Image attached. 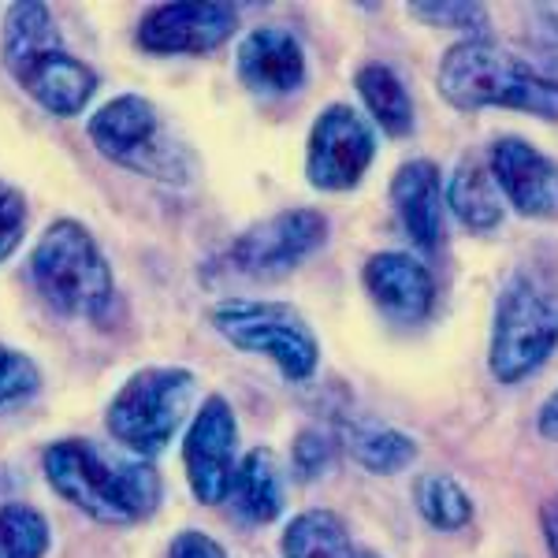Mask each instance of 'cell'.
I'll return each mask as SVG.
<instances>
[{
  "mask_svg": "<svg viewBox=\"0 0 558 558\" xmlns=\"http://www.w3.org/2000/svg\"><path fill=\"white\" fill-rule=\"evenodd\" d=\"M439 94L454 108H514L558 120V83L529 68L514 52L484 41H458L439 64Z\"/></svg>",
  "mask_w": 558,
  "mask_h": 558,
  "instance_id": "cell-3",
  "label": "cell"
},
{
  "mask_svg": "<svg viewBox=\"0 0 558 558\" xmlns=\"http://www.w3.org/2000/svg\"><path fill=\"white\" fill-rule=\"evenodd\" d=\"M410 15L432 26H458V31L473 34V41H484V34H488V12L481 4H462V0L436 4V0H421V4H410Z\"/></svg>",
  "mask_w": 558,
  "mask_h": 558,
  "instance_id": "cell-25",
  "label": "cell"
},
{
  "mask_svg": "<svg viewBox=\"0 0 558 558\" xmlns=\"http://www.w3.org/2000/svg\"><path fill=\"white\" fill-rule=\"evenodd\" d=\"M89 142L105 160L146 175L165 186H186L194 179V157L160 108L138 94H120L97 108L86 123Z\"/></svg>",
  "mask_w": 558,
  "mask_h": 558,
  "instance_id": "cell-5",
  "label": "cell"
},
{
  "mask_svg": "<svg viewBox=\"0 0 558 558\" xmlns=\"http://www.w3.org/2000/svg\"><path fill=\"white\" fill-rule=\"evenodd\" d=\"M235 68L257 97H287L305 83V52L291 31L257 26L239 41Z\"/></svg>",
  "mask_w": 558,
  "mask_h": 558,
  "instance_id": "cell-14",
  "label": "cell"
},
{
  "mask_svg": "<svg viewBox=\"0 0 558 558\" xmlns=\"http://www.w3.org/2000/svg\"><path fill=\"white\" fill-rule=\"evenodd\" d=\"M235 447H239L235 413H231L228 399L209 395V399L202 402V410L194 413L191 428H186V439H183L186 481H191V492L197 502L220 507L231 495V484H235V473H239Z\"/></svg>",
  "mask_w": 558,
  "mask_h": 558,
  "instance_id": "cell-11",
  "label": "cell"
},
{
  "mask_svg": "<svg viewBox=\"0 0 558 558\" xmlns=\"http://www.w3.org/2000/svg\"><path fill=\"white\" fill-rule=\"evenodd\" d=\"M357 558H376V555H357Z\"/></svg>",
  "mask_w": 558,
  "mask_h": 558,
  "instance_id": "cell-31",
  "label": "cell"
},
{
  "mask_svg": "<svg viewBox=\"0 0 558 558\" xmlns=\"http://www.w3.org/2000/svg\"><path fill=\"white\" fill-rule=\"evenodd\" d=\"M41 391V373L26 354L12 347H0V413L26 407Z\"/></svg>",
  "mask_w": 558,
  "mask_h": 558,
  "instance_id": "cell-24",
  "label": "cell"
},
{
  "mask_svg": "<svg viewBox=\"0 0 558 558\" xmlns=\"http://www.w3.org/2000/svg\"><path fill=\"white\" fill-rule=\"evenodd\" d=\"M365 291L373 294V302L387 310L399 320H421L432 313L436 302V283H432L428 268L417 257L387 250V254L368 257L365 265Z\"/></svg>",
  "mask_w": 558,
  "mask_h": 558,
  "instance_id": "cell-15",
  "label": "cell"
},
{
  "mask_svg": "<svg viewBox=\"0 0 558 558\" xmlns=\"http://www.w3.org/2000/svg\"><path fill=\"white\" fill-rule=\"evenodd\" d=\"M213 328L231 347L268 357L287 380H310L317 373V339H313L310 324L283 302L231 299L213 310Z\"/></svg>",
  "mask_w": 558,
  "mask_h": 558,
  "instance_id": "cell-8",
  "label": "cell"
},
{
  "mask_svg": "<svg viewBox=\"0 0 558 558\" xmlns=\"http://www.w3.org/2000/svg\"><path fill=\"white\" fill-rule=\"evenodd\" d=\"M324 239H328V216L317 209H287L250 223L228 246L223 260L231 272L250 279L283 276L299 268L310 254H317Z\"/></svg>",
  "mask_w": 558,
  "mask_h": 558,
  "instance_id": "cell-9",
  "label": "cell"
},
{
  "mask_svg": "<svg viewBox=\"0 0 558 558\" xmlns=\"http://www.w3.org/2000/svg\"><path fill=\"white\" fill-rule=\"evenodd\" d=\"M41 465L52 488L101 525H131L160 507V476L149 458L112 454L94 439H60L45 447Z\"/></svg>",
  "mask_w": 558,
  "mask_h": 558,
  "instance_id": "cell-1",
  "label": "cell"
},
{
  "mask_svg": "<svg viewBox=\"0 0 558 558\" xmlns=\"http://www.w3.org/2000/svg\"><path fill=\"white\" fill-rule=\"evenodd\" d=\"M447 205L458 220L473 231H492L502 220V197L492 172H484L476 160H462L447 183Z\"/></svg>",
  "mask_w": 558,
  "mask_h": 558,
  "instance_id": "cell-18",
  "label": "cell"
},
{
  "mask_svg": "<svg viewBox=\"0 0 558 558\" xmlns=\"http://www.w3.org/2000/svg\"><path fill=\"white\" fill-rule=\"evenodd\" d=\"M492 179L499 186V194H507L521 216H533V220H555L558 216V165L536 146H529V142H495Z\"/></svg>",
  "mask_w": 558,
  "mask_h": 558,
  "instance_id": "cell-13",
  "label": "cell"
},
{
  "mask_svg": "<svg viewBox=\"0 0 558 558\" xmlns=\"http://www.w3.org/2000/svg\"><path fill=\"white\" fill-rule=\"evenodd\" d=\"M536 428H539V436H544V439H551V444H558V391L544 402V407H539V413H536Z\"/></svg>",
  "mask_w": 558,
  "mask_h": 558,
  "instance_id": "cell-29",
  "label": "cell"
},
{
  "mask_svg": "<svg viewBox=\"0 0 558 558\" xmlns=\"http://www.w3.org/2000/svg\"><path fill=\"white\" fill-rule=\"evenodd\" d=\"M45 551H49V521L23 502L0 507V558H45Z\"/></svg>",
  "mask_w": 558,
  "mask_h": 558,
  "instance_id": "cell-23",
  "label": "cell"
},
{
  "mask_svg": "<svg viewBox=\"0 0 558 558\" xmlns=\"http://www.w3.org/2000/svg\"><path fill=\"white\" fill-rule=\"evenodd\" d=\"M26 231V197L15 186L0 183V265L20 250Z\"/></svg>",
  "mask_w": 558,
  "mask_h": 558,
  "instance_id": "cell-26",
  "label": "cell"
},
{
  "mask_svg": "<svg viewBox=\"0 0 558 558\" xmlns=\"http://www.w3.org/2000/svg\"><path fill=\"white\" fill-rule=\"evenodd\" d=\"M558 347V279L547 268H518L492 320L488 365L499 384L533 376Z\"/></svg>",
  "mask_w": 558,
  "mask_h": 558,
  "instance_id": "cell-6",
  "label": "cell"
},
{
  "mask_svg": "<svg viewBox=\"0 0 558 558\" xmlns=\"http://www.w3.org/2000/svg\"><path fill=\"white\" fill-rule=\"evenodd\" d=\"M0 60L15 86L52 116H78L101 83L94 68L60 45L57 20L41 0H23L8 8Z\"/></svg>",
  "mask_w": 558,
  "mask_h": 558,
  "instance_id": "cell-2",
  "label": "cell"
},
{
  "mask_svg": "<svg viewBox=\"0 0 558 558\" xmlns=\"http://www.w3.org/2000/svg\"><path fill=\"white\" fill-rule=\"evenodd\" d=\"M391 202L407 235L421 250H439L444 242V179L432 160H410L395 172Z\"/></svg>",
  "mask_w": 558,
  "mask_h": 558,
  "instance_id": "cell-16",
  "label": "cell"
},
{
  "mask_svg": "<svg viewBox=\"0 0 558 558\" xmlns=\"http://www.w3.org/2000/svg\"><path fill=\"white\" fill-rule=\"evenodd\" d=\"M331 451H336V444H331L328 436H320V432H302L299 444H294V470L302 476H317L328 470Z\"/></svg>",
  "mask_w": 558,
  "mask_h": 558,
  "instance_id": "cell-27",
  "label": "cell"
},
{
  "mask_svg": "<svg viewBox=\"0 0 558 558\" xmlns=\"http://www.w3.org/2000/svg\"><path fill=\"white\" fill-rule=\"evenodd\" d=\"M376 131L350 105H331L317 116L305 146V175L317 191H350L373 165Z\"/></svg>",
  "mask_w": 558,
  "mask_h": 558,
  "instance_id": "cell-10",
  "label": "cell"
},
{
  "mask_svg": "<svg viewBox=\"0 0 558 558\" xmlns=\"http://www.w3.org/2000/svg\"><path fill=\"white\" fill-rule=\"evenodd\" d=\"M31 283L52 313L101 320L112 310L116 279L101 246L78 220H52L31 254Z\"/></svg>",
  "mask_w": 558,
  "mask_h": 558,
  "instance_id": "cell-4",
  "label": "cell"
},
{
  "mask_svg": "<svg viewBox=\"0 0 558 558\" xmlns=\"http://www.w3.org/2000/svg\"><path fill=\"white\" fill-rule=\"evenodd\" d=\"M168 558H228V555H223V547L216 544L213 536H205V533H179L172 539V551H168Z\"/></svg>",
  "mask_w": 558,
  "mask_h": 558,
  "instance_id": "cell-28",
  "label": "cell"
},
{
  "mask_svg": "<svg viewBox=\"0 0 558 558\" xmlns=\"http://www.w3.org/2000/svg\"><path fill=\"white\" fill-rule=\"evenodd\" d=\"M197 380L191 368L179 365H153L138 368L128 384L108 402V432L131 454L153 458L160 454L179 425L186 421L194 402Z\"/></svg>",
  "mask_w": 558,
  "mask_h": 558,
  "instance_id": "cell-7",
  "label": "cell"
},
{
  "mask_svg": "<svg viewBox=\"0 0 558 558\" xmlns=\"http://www.w3.org/2000/svg\"><path fill=\"white\" fill-rule=\"evenodd\" d=\"M239 31V8L231 4H157L138 23V49L153 57H202L220 49Z\"/></svg>",
  "mask_w": 558,
  "mask_h": 558,
  "instance_id": "cell-12",
  "label": "cell"
},
{
  "mask_svg": "<svg viewBox=\"0 0 558 558\" xmlns=\"http://www.w3.org/2000/svg\"><path fill=\"white\" fill-rule=\"evenodd\" d=\"M539 521H544L547 551H551V558H558V499L547 502V507H544V514H539Z\"/></svg>",
  "mask_w": 558,
  "mask_h": 558,
  "instance_id": "cell-30",
  "label": "cell"
},
{
  "mask_svg": "<svg viewBox=\"0 0 558 558\" xmlns=\"http://www.w3.org/2000/svg\"><path fill=\"white\" fill-rule=\"evenodd\" d=\"M287 558H357L350 547V533L331 510H305L283 529Z\"/></svg>",
  "mask_w": 558,
  "mask_h": 558,
  "instance_id": "cell-20",
  "label": "cell"
},
{
  "mask_svg": "<svg viewBox=\"0 0 558 558\" xmlns=\"http://www.w3.org/2000/svg\"><path fill=\"white\" fill-rule=\"evenodd\" d=\"M354 86H357V94H362L368 116L380 123V131L395 134V138H399V134H410L413 105H410L407 86L399 83V75H395L391 68H387V64H365L354 75Z\"/></svg>",
  "mask_w": 558,
  "mask_h": 558,
  "instance_id": "cell-19",
  "label": "cell"
},
{
  "mask_svg": "<svg viewBox=\"0 0 558 558\" xmlns=\"http://www.w3.org/2000/svg\"><path fill=\"white\" fill-rule=\"evenodd\" d=\"M231 499H235L239 514L254 525H268L283 510V481L268 451H250L239 462L235 484H231Z\"/></svg>",
  "mask_w": 558,
  "mask_h": 558,
  "instance_id": "cell-17",
  "label": "cell"
},
{
  "mask_svg": "<svg viewBox=\"0 0 558 558\" xmlns=\"http://www.w3.org/2000/svg\"><path fill=\"white\" fill-rule=\"evenodd\" d=\"M350 454L365 465L368 473H402L417 458V444L410 436H402L399 428H380V425H362L350 432Z\"/></svg>",
  "mask_w": 558,
  "mask_h": 558,
  "instance_id": "cell-21",
  "label": "cell"
},
{
  "mask_svg": "<svg viewBox=\"0 0 558 558\" xmlns=\"http://www.w3.org/2000/svg\"><path fill=\"white\" fill-rule=\"evenodd\" d=\"M413 499H417L421 518H425L432 529H444V533L462 529L465 521L473 518L470 495H465L462 484L451 481V476H421Z\"/></svg>",
  "mask_w": 558,
  "mask_h": 558,
  "instance_id": "cell-22",
  "label": "cell"
}]
</instances>
